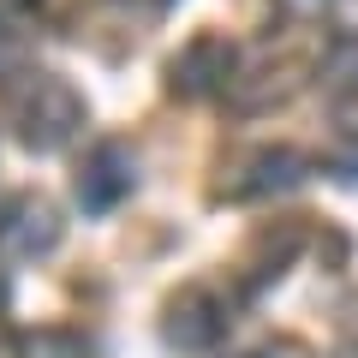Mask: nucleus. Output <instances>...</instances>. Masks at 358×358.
Instances as JSON below:
<instances>
[{
    "instance_id": "obj_1",
    "label": "nucleus",
    "mask_w": 358,
    "mask_h": 358,
    "mask_svg": "<svg viewBox=\"0 0 358 358\" xmlns=\"http://www.w3.org/2000/svg\"><path fill=\"white\" fill-rule=\"evenodd\" d=\"M13 126L24 138V150H60L78 126H84V102L78 90L54 72H30L13 90Z\"/></svg>"
},
{
    "instance_id": "obj_2",
    "label": "nucleus",
    "mask_w": 358,
    "mask_h": 358,
    "mask_svg": "<svg viewBox=\"0 0 358 358\" xmlns=\"http://www.w3.org/2000/svg\"><path fill=\"white\" fill-rule=\"evenodd\" d=\"M60 245V215L42 197H6L0 203V257L6 263H30V257H48Z\"/></svg>"
},
{
    "instance_id": "obj_3",
    "label": "nucleus",
    "mask_w": 358,
    "mask_h": 358,
    "mask_svg": "<svg viewBox=\"0 0 358 358\" xmlns=\"http://www.w3.org/2000/svg\"><path fill=\"white\" fill-rule=\"evenodd\" d=\"M227 305H221L215 293H203V287H192V293H179L173 305H167V322H162V334H167V346L173 352H209V346L227 334Z\"/></svg>"
},
{
    "instance_id": "obj_4",
    "label": "nucleus",
    "mask_w": 358,
    "mask_h": 358,
    "mask_svg": "<svg viewBox=\"0 0 358 358\" xmlns=\"http://www.w3.org/2000/svg\"><path fill=\"white\" fill-rule=\"evenodd\" d=\"M131 179H138V162H131L126 143H96L84 155V167H78V203L90 215H102V209H114L131 192Z\"/></svg>"
},
{
    "instance_id": "obj_5",
    "label": "nucleus",
    "mask_w": 358,
    "mask_h": 358,
    "mask_svg": "<svg viewBox=\"0 0 358 358\" xmlns=\"http://www.w3.org/2000/svg\"><path fill=\"white\" fill-rule=\"evenodd\" d=\"M245 179H233L227 192L233 197H268V192H293L299 179H305V155H293V150H257L251 162L239 167Z\"/></svg>"
},
{
    "instance_id": "obj_6",
    "label": "nucleus",
    "mask_w": 358,
    "mask_h": 358,
    "mask_svg": "<svg viewBox=\"0 0 358 358\" xmlns=\"http://www.w3.org/2000/svg\"><path fill=\"white\" fill-rule=\"evenodd\" d=\"M227 72H233V48L221 36H203V42H192V48L173 60V84L185 90V96H203V90H215V84H227Z\"/></svg>"
},
{
    "instance_id": "obj_7",
    "label": "nucleus",
    "mask_w": 358,
    "mask_h": 358,
    "mask_svg": "<svg viewBox=\"0 0 358 358\" xmlns=\"http://www.w3.org/2000/svg\"><path fill=\"white\" fill-rule=\"evenodd\" d=\"M18 358H96V346L78 329H36L18 341Z\"/></svg>"
},
{
    "instance_id": "obj_8",
    "label": "nucleus",
    "mask_w": 358,
    "mask_h": 358,
    "mask_svg": "<svg viewBox=\"0 0 358 358\" xmlns=\"http://www.w3.org/2000/svg\"><path fill=\"white\" fill-rule=\"evenodd\" d=\"M341 334H346V346H352V352H358V299H352V305H346V317H341Z\"/></svg>"
},
{
    "instance_id": "obj_9",
    "label": "nucleus",
    "mask_w": 358,
    "mask_h": 358,
    "mask_svg": "<svg viewBox=\"0 0 358 358\" xmlns=\"http://www.w3.org/2000/svg\"><path fill=\"white\" fill-rule=\"evenodd\" d=\"M287 13H322V6H329V0H281Z\"/></svg>"
},
{
    "instance_id": "obj_10",
    "label": "nucleus",
    "mask_w": 358,
    "mask_h": 358,
    "mask_svg": "<svg viewBox=\"0 0 358 358\" xmlns=\"http://www.w3.org/2000/svg\"><path fill=\"white\" fill-rule=\"evenodd\" d=\"M13 54H18V42H13V30H0V66H13Z\"/></svg>"
},
{
    "instance_id": "obj_11",
    "label": "nucleus",
    "mask_w": 358,
    "mask_h": 358,
    "mask_svg": "<svg viewBox=\"0 0 358 358\" xmlns=\"http://www.w3.org/2000/svg\"><path fill=\"white\" fill-rule=\"evenodd\" d=\"M0 6H13V13H24V6H36V0H0Z\"/></svg>"
}]
</instances>
